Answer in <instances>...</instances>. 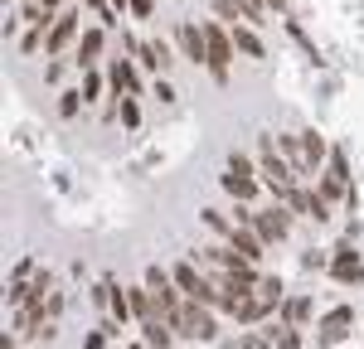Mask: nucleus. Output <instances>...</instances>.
Wrapping results in <instances>:
<instances>
[{
  "instance_id": "obj_19",
  "label": "nucleus",
  "mask_w": 364,
  "mask_h": 349,
  "mask_svg": "<svg viewBox=\"0 0 364 349\" xmlns=\"http://www.w3.org/2000/svg\"><path fill=\"white\" fill-rule=\"evenodd\" d=\"M170 335H175L170 320H146V325H141V340L151 349H170Z\"/></svg>"
},
{
  "instance_id": "obj_14",
  "label": "nucleus",
  "mask_w": 364,
  "mask_h": 349,
  "mask_svg": "<svg viewBox=\"0 0 364 349\" xmlns=\"http://www.w3.org/2000/svg\"><path fill=\"white\" fill-rule=\"evenodd\" d=\"M301 150H306V170L321 174V165L331 160V141H326L321 131H301Z\"/></svg>"
},
{
  "instance_id": "obj_2",
  "label": "nucleus",
  "mask_w": 364,
  "mask_h": 349,
  "mask_svg": "<svg viewBox=\"0 0 364 349\" xmlns=\"http://www.w3.org/2000/svg\"><path fill=\"white\" fill-rule=\"evenodd\" d=\"M204 44H209V78L214 83H228V73H233V58H238V49H233V29L219 25V20H204Z\"/></svg>"
},
{
  "instance_id": "obj_33",
  "label": "nucleus",
  "mask_w": 364,
  "mask_h": 349,
  "mask_svg": "<svg viewBox=\"0 0 364 349\" xmlns=\"http://www.w3.org/2000/svg\"><path fill=\"white\" fill-rule=\"evenodd\" d=\"M112 5H117V10H132V0H112Z\"/></svg>"
},
{
  "instance_id": "obj_20",
  "label": "nucleus",
  "mask_w": 364,
  "mask_h": 349,
  "mask_svg": "<svg viewBox=\"0 0 364 349\" xmlns=\"http://www.w3.org/2000/svg\"><path fill=\"white\" fill-rule=\"evenodd\" d=\"M321 174H331V179H340V184H355V179H350V155H345V150H331V160H326V170Z\"/></svg>"
},
{
  "instance_id": "obj_9",
  "label": "nucleus",
  "mask_w": 364,
  "mask_h": 349,
  "mask_svg": "<svg viewBox=\"0 0 364 349\" xmlns=\"http://www.w3.org/2000/svg\"><path fill=\"white\" fill-rule=\"evenodd\" d=\"M175 39H180V54L190 58V63H209V44H204V25H195V20H180V25H175Z\"/></svg>"
},
{
  "instance_id": "obj_25",
  "label": "nucleus",
  "mask_w": 364,
  "mask_h": 349,
  "mask_svg": "<svg viewBox=\"0 0 364 349\" xmlns=\"http://www.w3.org/2000/svg\"><path fill=\"white\" fill-rule=\"evenodd\" d=\"M301 267H306V272H331V253L311 248V253H301Z\"/></svg>"
},
{
  "instance_id": "obj_30",
  "label": "nucleus",
  "mask_w": 364,
  "mask_h": 349,
  "mask_svg": "<svg viewBox=\"0 0 364 349\" xmlns=\"http://www.w3.org/2000/svg\"><path fill=\"white\" fill-rule=\"evenodd\" d=\"M156 97H161V102H175V87H170L166 78H156Z\"/></svg>"
},
{
  "instance_id": "obj_34",
  "label": "nucleus",
  "mask_w": 364,
  "mask_h": 349,
  "mask_svg": "<svg viewBox=\"0 0 364 349\" xmlns=\"http://www.w3.org/2000/svg\"><path fill=\"white\" fill-rule=\"evenodd\" d=\"M127 349H151V345H146V340H136V345H127Z\"/></svg>"
},
{
  "instance_id": "obj_22",
  "label": "nucleus",
  "mask_w": 364,
  "mask_h": 349,
  "mask_svg": "<svg viewBox=\"0 0 364 349\" xmlns=\"http://www.w3.org/2000/svg\"><path fill=\"white\" fill-rule=\"evenodd\" d=\"M83 87H68V92H58V116H78V107H83Z\"/></svg>"
},
{
  "instance_id": "obj_12",
  "label": "nucleus",
  "mask_w": 364,
  "mask_h": 349,
  "mask_svg": "<svg viewBox=\"0 0 364 349\" xmlns=\"http://www.w3.org/2000/svg\"><path fill=\"white\" fill-rule=\"evenodd\" d=\"M228 248H233L243 262H252V267L267 257V243L257 238V228H233V233H228Z\"/></svg>"
},
{
  "instance_id": "obj_24",
  "label": "nucleus",
  "mask_w": 364,
  "mask_h": 349,
  "mask_svg": "<svg viewBox=\"0 0 364 349\" xmlns=\"http://www.w3.org/2000/svg\"><path fill=\"white\" fill-rule=\"evenodd\" d=\"M238 349H277V345L267 340V330H243L238 335Z\"/></svg>"
},
{
  "instance_id": "obj_5",
  "label": "nucleus",
  "mask_w": 364,
  "mask_h": 349,
  "mask_svg": "<svg viewBox=\"0 0 364 349\" xmlns=\"http://www.w3.org/2000/svg\"><path fill=\"white\" fill-rule=\"evenodd\" d=\"M331 277L340 287H364V257L355 253V238H340L331 248Z\"/></svg>"
},
{
  "instance_id": "obj_26",
  "label": "nucleus",
  "mask_w": 364,
  "mask_h": 349,
  "mask_svg": "<svg viewBox=\"0 0 364 349\" xmlns=\"http://www.w3.org/2000/svg\"><path fill=\"white\" fill-rule=\"evenodd\" d=\"M199 214H204V223H209V228H214V233H224V238H228L233 228H238V223H228V218L219 214V209H199Z\"/></svg>"
},
{
  "instance_id": "obj_10",
  "label": "nucleus",
  "mask_w": 364,
  "mask_h": 349,
  "mask_svg": "<svg viewBox=\"0 0 364 349\" xmlns=\"http://www.w3.org/2000/svg\"><path fill=\"white\" fill-rule=\"evenodd\" d=\"M107 87H112V97H136V87H141L136 63L132 58H112L107 63Z\"/></svg>"
},
{
  "instance_id": "obj_31",
  "label": "nucleus",
  "mask_w": 364,
  "mask_h": 349,
  "mask_svg": "<svg viewBox=\"0 0 364 349\" xmlns=\"http://www.w3.org/2000/svg\"><path fill=\"white\" fill-rule=\"evenodd\" d=\"M287 5H291V0H267V10H277V15H287Z\"/></svg>"
},
{
  "instance_id": "obj_27",
  "label": "nucleus",
  "mask_w": 364,
  "mask_h": 349,
  "mask_svg": "<svg viewBox=\"0 0 364 349\" xmlns=\"http://www.w3.org/2000/svg\"><path fill=\"white\" fill-rule=\"evenodd\" d=\"M166 282H175V277H170L166 267H156V262H151V267H146V287L156 291V287H166Z\"/></svg>"
},
{
  "instance_id": "obj_4",
  "label": "nucleus",
  "mask_w": 364,
  "mask_h": 349,
  "mask_svg": "<svg viewBox=\"0 0 364 349\" xmlns=\"http://www.w3.org/2000/svg\"><path fill=\"white\" fill-rule=\"evenodd\" d=\"M219 184H224V189H228L238 204H248L252 194L262 189V174H257V165H252L243 150H233V155H228V170L219 174Z\"/></svg>"
},
{
  "instance_id": "obj_16",
  "label": "nucleus",
  "mask_w": 364,
  "mask_h": 349,
  "mask_svg": "<svg viewBox=\"0 0 364 349\" xmlns=\"http://www.w3.org/2000/svg\"><path fill=\"white\" fill-rule=\"evenodd\" d=\"M233 49H238L243 58H267V44L257 39V29H252L248 20H243V25H233Z\"/></svg>"
},
{
  "instance_id": "obj_28",
  "label": "nucleus",
  "mask_w": 364,
  "mask_h": 349,
  "mask_svg": "<svg viewBox=\"0 0 364 349\" xmlns=\"http://www.w3.org/2000/svg\"><path fill=\"white\" fill-rule=\"evenodd\" d=\"M127 15H132V20H151V15H156V0H132Z\"/></svg>"
},
{
  "instance_id": "obj_6",
  "label": "nucleus",
  "mask_w": 364,
  "mask_h": 349,
  "mask_svg": "<svg viewBox=\"0 0 364 349\" xmlns=\"http://www.w3.org/2000/svg\"><path fill=\"white\" fill-rule=\"evenodd\" d=\"M83 39V10H58V20L49 25V44H44V54H63L68 44H78Z\"/></svg>"
},
{
  "instance_id": "obj_13",
  "label": "nucleus",
  "mask_w": 364,
  "mask_h": 349,
  "mask_svg": "<svg viewBox=\"0 0 364 349\" xmlns=\"http://www.w3.org/2000/svg\"><path fill=\"white\" fill-rule=\"evenodd\" d=\"M277 150L291 160V170L301 174V179H311V170H306V150H301V131H277Z\"/></svg>"
},
{
  "instance_id": "obj_3",
  "label": "nucleus",
  "mask_w": 364,
  "mask_h": 349,
  "mask_svg": "<svg viewBox=\"0 0 364 349\" xmlns=\"http://www.w3.org/2000/svg\"><path fill=\"white\" fill-rule=\"evenodd\" d=\"M170 330L180 335V340H199V345H209L214 335H219V325H214V306H199L185 296V306L170 316Z\"/></svg>"
},
{
  "instance_id": "obj_18",
  "label": "nucleus",
  "mask_w": 364,
  "mask_h": 349,
  "mask_svg": "<svg viewBox=\"0 0 364 349\" xmlns=\"http://www.w3.org/2000/svg\"><path fill=\"white\" fill-rule=\"evenodd\" d=\"M209 10H214V20H219V25H243V20H248V10H243V0H209Z\"/></svg>"
},
{
  "instance_id": "obj_23",
  "label": "nucleus",
  "mask_w": 364,
  "mask_h": 349,
  "mask_svg": "<svg viewBox=\"0 0 364 349\" xmlns=\"http://www.w3.org/2000/svg\"><path fill=\"white\" fill-rule=\"evenodd\" d=\"M102 83H107V78H102L97 68H83V97H87V102H97V97H102Z\"/></svg>"
},
{
  "instance_id": "obj_32",
  "label": "nucleus",
  "mask_w": 364,
  "mask_h": 349,
  "mask_svg": "<svg viewBox=\"0 0 364 349\" xmlns=\"http://www.w3.org/2000/svg\"><path fill=\"white\" fill-rule=\"evenodd\" d=\"M39 5H44V10H54V15L63 10V0H39Z\"/></svg>"
},
{
  "instance_id": "obj_17",
  "label": "nucleus",
  "mask_w": 364,
  "mask_h": 349,
  "mask_svg": "<svg viewBox=\"0 0 364 349\" xmlns=\"http://www.w3.org/2000/svg\"><path fill=\"white\" fill-rule=\"evenodd\" d=\"M262 330H267V340H272V345L277 349H306V340H301V330H296V325H262Z\"/></svg>"
},
{
  "instance_id": "obj_1",
  "label": "nucleus",
  "mask_w": 364,
  "mask_h": 349,
  "mask_svg": "<svg viewBox=\"0 0 364 349\" xmlns=\"http://www.w3.org/2000/svg\"><path fill=\"white\" fill-rule=\"evenodd\" d=\"M257 174H262V184L277 194V204H287L291 194H296V184H301V174L291 170V160L277 155V141H272V136L257 141Z\"/></svg>"
},
{
  "instance_id": "obj_21",
  "label": "nucleus",
  "mask_w": 364,
  "mask_h": 349,
  "mask_svg": "<svg viewBox=\"0 0 364 349\" xmlns=\"http://www.w3.org/2000/svg\"><path fill=\"white\" fill-rule=\"evenodd\" d=\"M117 116H122V126H127V131H136V126H141V107H136V97H117Z\"/></svg>"
},
{
  "instance_id": "obj_8",
  "label": "nucleus",
  "mask_w": 364,
  "mask_h": 349,
  "mask_svg": "<svg viewBox=\"0 0 364 349\" xmlns=\"http://www.w3.org/2000/svg\"><path fill=\"white\" fill-rule=\"evenodd\" d=\"M321 335H316V345L326 349V345H340L350 330H355V306H331L326 316H321V325H316Z\"/></svg>"
},
{
  "instance_id": "obj_11",
  "label": "nucleus",
  "mask_w": 364,
  "mask_h": 349,
  "mask_svg": "<svg viewBox=\"0 0 364 349\" xmlns=\"http://www.w3.org/2000/svg\"><path fill=\"white\" fill-rule=\"evenodd\" d=\"M102 49H107V25H87L83 39H78V68H97V58H102Z\"/></svg>"
},
{
  "instance_id": "obj_29",
  "label": "nucleus",
  "mask_w": 364,
  "mask_h": 349,
  "mask_svg": "<svg viewBox=\"0 0 364 349\" xmlns=\"http://www.w3.org/2000/svg\"><path fill=\"white\" fill-rule=\"evenodd\" d=\"M243 10H248V25H262V15H267V0H243Z\"/></svg>"
},
{
  "instance_id": "obj_7",
  "label": "nucleus",
  "mask_w": 364,
  "mask_h": 349,
  "mask_svg": "<svg viewBox=\"0 0 364 349\" xmlns=\"http://www.w3.org/2000/svg\"><path fill=\"white\" fill-rule=\"evenodd\" d=\"M252 228H257V238H262L267 248H272V243H287V233H291V209H287V204H272V209H257Z\"/></svg>"
},
{
  "instance_id": "obj_15",
  "label": "nucleus",
  "mask_w": 364,
  "mask_h": 349,
  "mask_svg": "<svg viewBox=\"0 0 364 349\" xmlns=\"http://www.w3.org/2000/svg\"><path fill=\"white\" fill-rule=\"evenodd\" d=\"M277 316H282V325H296V330H301V325L316 316V301H311V296H287Z\"/></svg>"
}]
</instances>
